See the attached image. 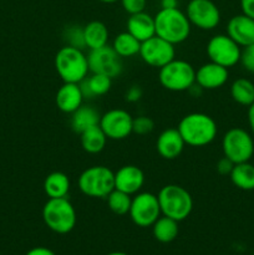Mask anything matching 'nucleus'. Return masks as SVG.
<instances>
[{"instance_id":"obj_1","label":"nucleus","mask_w":254,"mask_h":255,"mask_svg":"<svg viewBox=\"0 0 254 255\" xmlns=\"http://www.w3.org/2000/svg\"><path fill=\"white\" fill-rule=\"evenodd\" d=\"M177 129L184 143L191 147L207 146L216 139L218 133L216 121L202 112H193L182 117Z\"/></svg>"},{"instance_id":"obj_2","label":"nucleus","mask_w":254,"mask_h":255,"mask_svg":"<svg viewBox=\"0 0 254 255\" xmlns=\"http://www.w3.org/2000/svg\"><path fill=\"white\" fill-rule=\"evenodd\" d=\"M153 17L157 36L173 45L181 44L189 37L192 25L186 12L178 7L161 9Z\"/></svg>"},{"instance_id":"obj_3","label":"nucleus","mask_w":254,"mask_h":255,"mask_svg":"<svg viewBox=\"0 0 254 255\" xmlns=\"http://www.w3.org/2000/svg\"><path fill=\"white\" fill-rule=\"evenodd\" d=\"M55 69L64 82L80 84L89 75V61L81 49L65 45L55 55Z\"/></svg>"},{"instance_id":"obj_4","label":"nucleus","mask_w":254,"mask_h":255,"mask_svg":"<svg viewBox=\"0 0 254 255\" xmlns=\"http://www.w3.org/2000/svg\"><path fill=\"white\" fill-rule=\"evenodd\" d=\"M162 216L182 222L188 218L193 209V198L184 187L167 184L157 194Z\"/></svg>"},{"instance_id":"obj_5","label":"nucleus","mask_w":254,"mask_h":255,"mask_svg":"<svg viewBox=\"0 0 254 255\" xmlns=\"http://www.w3.org/2000/svg\"><path fill=\"white\" fill-rule=\"evenodd\" d=\"M42 219L50 231L67 234L76 226V211L66 198H49L42 207Z\"/></svg>"},{"instance_id":"obj_6","label":"nucleus","mask_w":254,"mask_h":255,"mask_svg":"<svg viewBox=\"0 0 254 255\" xmlns=\"http://www.w3.org/2000/svg\"><path fill=\"white\" fill-rule=\"evenodd\" d=\"M77 184L90 198H106L115 189V172L106 166H91L80 174Z\"/></svg>"},{"instance_id":"obj_7","label":"nucleus","mask_w":254,"mask_h":255,"mask_svg":"<svg viewBox=\"0 0 254 255\" xmlns=\"http://www.w3.org/2000/svg\"><path fill=\"white\" fill-rule=\"evenodd\" d=\"M158 80L168 91H188L196 84V70L184 60L173 59L159 69Z\"/></svg>"},{"instance_id":"obj_8","label":"nucleus","mask_w":254,"mask_h":255,"mask_svg":"<svg viewBox=\"0 0 254 255\" xmlns=\"http://www.w3.org/2000/svg\"><path fill=\"white\" fill-rule=\"evenodd\" d=\"M222 149L224 156L234 164L249 162L254 154L253 137L244 128L233 127L224 133Z\"/></svg>"},{"instance_id":"obj_9","label":"nucleus","mask_w":254,"mask_h":255,"mask_svg":"<svg viewBox=\"0 0 254 255\" xmlns=\"http://www.w3.org/2000/svg\"><path fill=\"white\" fill-rule=\"evenodd\" d=\"M131 221L141 228L153 226L154 222L161 217L158 198L151 192H138L132 198L131 208L128 212Z\"/></svg>"},{"instance_id":"obj_10","label":"nucleus","mask_w":254,"mask_h":255,"mask_svg":"<svg viewBox=\"0 0 254 255\" xmlns=\"http://www.w3.org/2000/svg\"><path fill=\"white\" fill-rule=\"evenodd\" d=\"M207 55L209 61L229 69L241 61L242 47L228 35L218 34L209 39L207 44Z\"/></svg>"},{"instance_id":"obj_11","label":"nucleus","mask_w":254,"mask_h":255,"mask_svg":"<svg viewBox=\"0 0 254 255\" xmlns=\"http://www.w3.org/2000/svg\"><path fill=\"white\" fill-rule=\"evenodd\" d=\"M138 55L147 65L161 69L176 59V49L173 44L154 35L146 41L141 42Z\"/></svg>"},{"instance_id":"obj_12","label":"nucleus","mask_w":254,"mask_h":255,"mask_svg":"<svg viewBox=\"0 0 254 255\" xmlns=\"http://www.w3.org/2000/svg\"><path fill=\"white\" fill-rule=\"evenodd\" d=\"M186 15L193 26L201 30H213L221 22V11L212 0H191Z\"/></svg>"},{"instance_id":"obj_13","label":"nucleus","mask_w":254,"mask_h":255,"mask_svg":"<svg viewBox=\"0 0 254 255\" xmlns=\"http://www.w3.org/2000/svg\"><path fill=\"white\" fill-rule=\"evenodd\" d=\"M89 69L91 74H102L115 79L122 72L121 57L116 54L112 46H102L100 49L90 50L87 55Z\"/></svg>"},{"instance_id":"obj_14","label":"nucleus","mask_w":254,"mask_h":255,"mask_svg":"<svg viewBox=\"0 0 254 255\" xmlns=\"http://www.w3.org/2000/svg\"><path fill=\"white\" fill-rule=\"evenodd\" d=\"M133 117L127 111L114 109L104 114L100 119V127L109 139H125L132 133Z\"/></svg>"},{"instance_id":"obj_15","label":"nucleus","mask_w":254,"mask_h":255,"mask_svg":"<svg viewBox=\"0 0 254 255\" xmlns=\"http://www.w3.org/2000/svg\"><path fill=\"white\" fill-rule=\"evenodd\" d=\"M144 184V173L139 167L126 164L115 172V188L134 196Z\"/></svg>"},{"instance_id":"obj_16","label":"nucleus","mask_w":254,"mask_h":255,"mask_svg":"<svg viewBox=\"0 0 254 255\" xmlns=\"http://www.w3.org/2000/svg\"><path fill=\"white\" fill-rule=\"evenodd\" d=\"M228 69L216 62H207L196 70V84L203 90H216L228 81Z\"/></svg>"},{"instance_id":"obj_17","label":"nucleus","mask_w":254,"mask_h":255,"mask_svg":"<svg viewBox=\"0 0 254 255\" xmlns=\"http://www.w3.org/2000/svg\"><path fill=\"white\" fill-rule=\"evenodd\" d=\"M227 35L241 47L254 44V19L243 12L234 15L227 24Z\"/></svg>"},{"instance_id":"obj_18","label":"nucleus","mask_w":254,"mask_h":255,"mask_svg":"<svg viewBox=\"0 0 254 255\" xmlns=\"http://www.w3.org/2000/svg\"><path fill=\"white\" fill-rule=\"evenodd\" d=\"M184 143L177 128H167L159 133L156 141V149L164 159H176L183 152Z\"/></svg>"},{"instance_id":"obj_19","label":"nucleus","mask_w":254,"mask_h":255,"mask_svg":"<svg viewBox=\"0 0 254 255\" xmlns=\"http://www.w3.org/2000/svg\"><path fill=\"white\" fill-rule=\"evenodd\" d=\"M84 94L80 87V84H74V82H64L59 87L56 92V101L57 109L64 114H70L76 111L81 105H84Z\"/></svg>"},{"instance_id":"obj_20","label":"nucleus","mask_w":254,"mask_h":255,"mask_svg":"<svg viewBox=\"0 0 254 255\" xmlns=\"http://www.w3.org/2000/svg\"><path fill=\"white\" fill-rule=\"evenodd\" d=\"M127 31L136 37L139 42L146 41L149 37L156 35L154 17L144 11L129 15L127 19Z\"/></svg>"},{"instance_id":"obj_21","label":"nucleus","mask_w":254,"mask_h":255,"mask_svg":"<svg viewBox=\"0 0 254 255\" xmlns=\"http://www.w3.org/2000/svg\"><path fill=\"white\" fill-rule=\"evenodd\" d=\"M101 115L97 110H95L89 105H81L79 109L71 114V128L75 133H82L91 127L97 126L100 124Z\"/></svg>"},{"instance_id":"obj_22","label":"nucleus","mask_w":254,"mask_h":255,"mask_svg":"<svg viewBox=\"0 0 254 255\" xmlns=\"http://www.w3.org/2000/svg\"><path fill=\"white\" fill-rule=\"evenodd\" d=\"M112 79L102 74H91L86 79L80 82L84 97H99L104 96L111 90Z\"/></svg>"},{"instance_id":"obj_23","label":"nucleus","mask_w":254,"mask_h":255,"mask_svg":"<svg viewBox=\"0 0 254 255\" xmlns=\"http://www.w3.org/2000/svg\"><path fill=\"white\" fill-rule=\"evenodd\" d=\"M85 45L90 50L106 46L109 42V29L102 21H90L84 26Z\"/></svg>"},{"instance_id":"obj_24","label":"nucleus","mask_w":254,"mask_h":255,"mask_svg":"<svg viewBox=\"0 0 254 255\" xmlns=\"http://www.w3.org/2000/svg\"><path fill=\"white\" fill-rule=\"evenodd\" d=\"M44 191L49 198H66L70 191V179L64 172H52L44 181Z\"/></svg>"},{"instance_id":"obj_25","label":"nucleus","mask_w":254,"mask_h":255,"mask_svg":"<svg viewBox=\"0 0 254 255\" xmlns=\"http://www.w3.org/2000/svg\"><path fill=\"white\" fill-rule=\"evenodd\" d=\"M107 139L109 138L104 133L100 125L91 127V128L86 129L82 133H80L81 147L84 148L85 152L91 154H96L104 151V148L106 147Z\"/></svg>"},{"instance_id":"obj_26","label":"nucleus","mask_w":254,"mask_h":255,"mask_svg":"<svg viewBox=\"0 0 254 255\" xmlns=\"http://www.w3.org/2000/svg\"><path fill=\"white\" fill-rule=\"evenodd\" d=\"M229 177L237 188L242 191H254V166L249 162L234 164Z\"/></svg>"},{"instance_id":"obj_27","label":"nucleus","mask_w":254,"mask_h":255,"mask_svg":"<svg viewBox=\"0 0 254 255\" xmlns=\"http://www.w3.org/2000/svg\"><path fill=\"white\" fill-rule=\"evenodd\" d=\"M178 222L174 219L162 216L152 226L153 237L159 243H171L178 236Z\"/></svg>"},{"instance_id":"obj_28","label":"nucleus","mask_w":254,"mask_h":255,"mask_svg":"<svg viewBox=\"0 0 254 255\" xmlns=\"http://www.w3.org/2000/svg\"><path fill=\"white\" fill-rule=\"evenodd\" d=\"M112 49L116 51V54L120 57H132L134 55L139 54V49H141V42L132 36L128 31L120 32L116 35L112 41Z\"/></svg>"},{"instance_id":"obj_29","label":"nucleus","mask_w":254,"mask_h":255,"mask_svg":"<svg viewBox=\"0 0 254 255\" xmlns=\"http://www.w3.org/2000/svg\"><path fill=\"white\" fill-rule=\"evenodd\" d=\"M231 96L242 106H251L254 102V84L248 79L234 80L231 86Z\"/></svg>"},{"instance_id":"obj_30","label":"nucleus","mask_w":254,"mask_h":255,"mask_svg":"<svg viewBox=\"0 0 254 255\" xmlns=\"http://www.w3.org/2000/svg\"><path fill=\"white\" fill-rule=\"evenodd\" d=\"M106 199L107 206H109L110 211H111L112 213L117 214V216L128 214L132 203V196L115 188L114 191L106 197Z\"/></svg>"},{"instance_id":"obj_31","label":"nucleus","mask_w":254,"mask_h":255,"mask_svg":"<svg viewBox=\"0 0 254 255\" xmlns=\"http://www.w3.org/2000/svg\"><path fill=\"white\" fill-rule=\"evenodd\" d=\"M64 40L69 46L84 50L86 47L84 37V26H79V25H70V26H67L64 30Z\"/></svg>"},{"instance_id":"obj_32","label":"nucleus","mask_w":254,"mask_h":255,"mask_svg":"<svg viewBox=\"0 0 254 255\" xmlns=\"http://www.w3.org/2000/svg\"><path fill=\"white\" fill-rule=\"evenodd\" d=\"M154 129V121L151 117L147 116H138L133 119L132 124V133L144 136V134L151 133Z\"/></svg>"},{"instance_id":"obj_33","label":"nucleus","mask_w":254,"mask_h":255,"mask_svg":"<svg viewBox=\"0 0 254 255\" xmlns=\"http://www.w3.org/2000/svg\"><path fill=\"white\" fill-rule=\"evenodd\" d=\"M241 62L247 71L254 74V44L243 47L241 55Z\"/></svg>"},{"instance_id":"obj_34","label":"nucleus","mask_w":254,"mask_h":255,"mask_svg":"<svg viewBox=\"0 0 254 255\" xmlns=\"http://www.w3.org/2000/svg\"><path fill=\"white\" fill-rule=\"evenodd\" d=\"M122 7L127 14H137L144 11L147 5V0H120Z\"/></svg>"},{"instance_id":"obj_35","label":"nucleus","mask_w":254,"mask_h":255,"mask_svg":"<svg viewBox=\"0 0 254 255\" xmlns=\"http://www.w3.org/2000/svg\"><path fill=\"white\" fill-rule=\"evenodd\" d=\"M142 95H143V91H142L141 87L137 86V85H133V86H131L126 91L125 99L129 104H136V102H138L142 99Z\"/></svg>"},{"instance_id":"obj_36","label":"nucleus","mask_w":254,"mask_h":255,"mask_svg":"<svg viewBox=\"0 0 254 255\" xmlns=\"http://www.w3.org/2000/svg\"><path fill=\"white\" fill-rule=\"evenodd\" d=\"M233 162L229 158H227L226 156H223V158H221L217 162V172H218L219 174H222V176H229L232 169H233Z\"/></svg>"},{"instance_id":"obj_37","label":"nucleus","mask_w":254,"mask_h":255,"mask_svg":"<svg viewBox=\"0 0 254 255\" xmlns=\"http://www.w3.org/2000/svg\"><path fill=\"white\" fill-rule=\"evenodd\" d=\"M242 12L254 19V0H241Z\"/></svg>"},{"instance_id":"obj_38","label":"nucleus","mask_w":254,"mask_h":255,"mask_svg":"<svg viewBox=\"0 0 254 255\" xmlns=\"http://www.w3.org/2000/svg\"><path fill=\"white\" fill-rule=\"evenodd\" d=\"M26 255H56L51 249L45 248V247H36L27 252Z\"/></svg>"},{"instance_id":"obj_39","label":"nucleus","mask_w":254,"mask_h":255,"mask_svg":"<svg viewBox=\"0 0 254 255\" xmlns=\"http://www.w3.org/2000/svg\"><path fill=\"white\" fill-rule=\"evenodd\" d=\"M178 7V0H161V9H176Z\"/></svg>"},{"instance_id":"obj_40","label":"nucleus","mask_w":254,"mask_h":255,"mask_svg":"<svg viewBox=\"0 0 254 255\" xmlns=\"http://www.w3.org/2000/svg\"><path fill=\"white\" fill-rule=\"evenodd\" d=\"M248 124L252 133L254 134V102L251 106H248Z\"/></svg>"},{"instance_id":"obj_41","label":"nucleus","mask_w":254,"mask_h":255,"mask_svg":"<svg viewBox=\"0 0 254 255\" xmlns=\"http://www.w3.org/2000/svg\"><path fill=\"white\" fill-rule=\"evenodd\" d=\"M97 1L105 2V4H112V2H116L119 1V0H97Z\"/></svg>"},{"instance_id":"obj_42","label":"nucleus","mask_w":254,"mask_h":255,"mask_svg":"<svg viewBox=\"0 0 254 255\" xmlns=\"http://www.w3.org/2000/svg\"><path fill=\"white\" fill-rule=\"evenodd\" d=\"M107 255H128V254L122 253V252H112V253H109Z\"/></svg>"}]
</instances>
